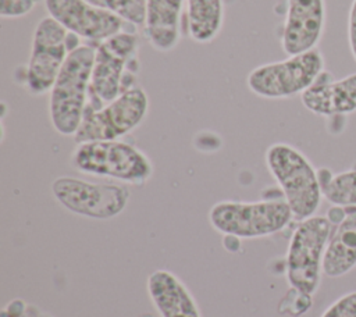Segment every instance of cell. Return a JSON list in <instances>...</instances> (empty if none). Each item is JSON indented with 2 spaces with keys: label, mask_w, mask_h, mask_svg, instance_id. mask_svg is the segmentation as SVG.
<instances>
[{
  "label": "cell",
  "mask_w": 356,
  "mask_h": 317,
  "mask_svg": "<svg viewBox=\"0 0 356 317\" xmlns=\"http://www.w3.org/2000/svg\"><path fill=\"white\" fill-rule=\"evenodd\" d=\"M138 51V35L128 31H121L95 47L86 107H102L136 86L134 82L139 70Z\"/></svg>",
  "instance_id": "cell-1"
},
{
  "label": "cell",
  "mask_w": 356,
  "mask_h": 317,
  "mask_svg": "<svg viewBox=\"0 0 356 317\" xmlns=\"http://www.w3.org/2000/svg\"><path fill=\"white\" fill-rule=\"evenodd\" d=\"M95 47L81 44L67 57L49 97V115L53 128L63 136L76 133L89 100Z\"/></svg>",
  "instance_id": "cell-2"
},
{
  "label": "cell",
  "mask_w": 356,
  "mask_h": 317,
  "mask_svg": "<svg viewBox=\"0 0 356 317\" xmlns=\"http://www.w3.org/2000/svg\"><path fill=\"white\" fill-rule=\"evenodd\" d=\"M266 165L278 184L295 220L314 216L320 207L323 190L318 172L296 147L277 142L267 147Z\"/></svg>",
  "instance_id": "cell-3"
},
{
  "label": "cell",
  "mask_w": 356,
  "mask_h": 317,
  "mask_svg": "<svg viewBox=\"0 0 356 317\" xmlns=\"http://www.w3.org/2000/svg\"><path fill=\"white\" fill-rule=\"evenodd\" d=\"M70 163L82 174L128 185L146 184L154 171L150 158L142 150L120 139L76 143Z\"/></svg>",
  "instance_id": "cell-4"
},
{
  "label": "cell",
  "mask_w": 356,
  "mask_h": 317,
  "mask_svg": "<svg viewBox=\"0 0 356 317\" xmlns=\"http://www.w3.org/2000/svg\"><path fill=\"white\" fill-rule=\"evenodd\" d=\"M292 218V211L285 199L221 200L209 210L210 225L217 232L236 239H254L277 234Z\"/></svg>",
  "instance_id": "cell-5"
},
{
  "label": "cell",
  "mask_w": 356,
  "mask_h": 317,
  "mask_svg": "<svg viewBox=\"0 0 356 317\" xmlns=\"http://www.w3.org/2000/svg\"><path fill=\"white\" fill-rule=\"evenodd\" d=\"M331 231L332 222L327 217L312 216L299 221L285 257L286 281L292 289L309 296L317 292Z\"/></svg>",
  "instance_id": "cell-6"
},
{
  "label": "cell",
  "mask_w": 356,
  "mask_h": 317,
  "mask_svg": "<svg viewBox=\"0 0 356 317\" xmlns=\"http://www.w3.org/2000/svg\"><path fill=\"white\" fill-rule=\"evenodd\" d=\"M323 71L324 57L316 47L253 68L246 78V85L259 97L286 99L302 95L317 81Z\"/></svg>",
  "instance_id": "cell-7"
},
{
  "label": "cell",
  "mask_w": 356,
  "mask_h": 317,
  "mask_svg": "<svg viewBox=\"0 0 356 317\" xmlns=\"http://www.w3.org/2000/svg\"><path fill=\"white\" fill-rule=\"evenodd\" d=\"M147 111V93L140 86H134L102 107H86L74 140L82 143L120 139L138 128Z\"/></svg>",
  "instance_id": "cell-8"
},
{
  "label": "cell",
  "mask_w": 356,
  "mask_h": 317,
  "mask_svg": "<svg viewBox=\"0 0 356 317\" xmlns=\"http://www.w3.org/2000/svg\"><path fill=\"white\" fill-rule=\"evenodd\" d=\"M75 36L50 15L38 22L25 72V86L31 95L50 93L67 57L74 50L70 43Z\"/></svg>",
  "instance_id": "cell-9"
},
{
  "label": "cell",
  "mask_w": 356,
  "mask_h": 317,
  "mask_svg": "<svg viewBox=\"0 0 356 317\" xmlns=\"http://www.w3.org/2000/svg\"><path fill=\"white\" fill-rule=\"evenodd\" d=\"M54 199L68 211L93 220H108L122 213L129 202L128 186L58 177L51 182Z\"/></svg>",
  "instance_id": "cell-10"
},
{
  "label": "cell",
  "mask_w": 356,
  "mask_h": 317,
  "mask_svg": "<svg viewBox=\"0 0 356 317\" xmlns=\"http://www.w3.org/2000/svg\"><path fill=\"white\" fill-rule=\"evenodd\" d=\"M47 14L70 33L92 42H103L124 31L127 24L110 11L86 0H44Z\"/></svg>",
  "instance_id": "cell-11"
},
{
  "label": "cell",
  "mask_w": 356,
  "mask_h": 317,
  "mask_svg": "<svg viewBox=\"0 0 356 317\" xmlns=\"http://www.w3.org/2000/svg\"><path fill=\"white\" fill-rule=\"evenodd\" d=\"M325 28L324 0H286L281 47L286 56L316 49Z\"/></svg>",
  "instance_id": "cell-12"
},
{
  "label": "cell",
  "mask_w": 356,
  "mask_h": 317,
  "mask_svg": "<svg viewBox=\"0 0 356 317\" xmlns=\"http://www.w3.org/2000/svg\"><path fill=\"white\" fill-rule=\"evenodd\" d=\"M302 104L317 115L332 117L356 111V72L332 79L321 72L317 81L300 95Z\"/></svg>",
  "instance_id": "cell-13"
},
{
  "label": "cell",
  "mask_w": 356,
  "mask_h": 317,
  "mask_svg": "<svg viewBox=\"0 0 356 317\" xmlns=\"http://www.w3.org/2000/svg\"><path fill=\"white\" fill-rule=\"evenodd\" d=\"M146 289L160 317H202L193 295L174 273L154 270L147 277Z\"/></svg>",
  "instance_id": "cell-14"
},
{
  "label": "cell",
  "mask_w": 356,
  "mask_h": 317,
  "mask_svg": "<svg viewBox=\"0 0 356 317\" xmlns=\"http://www.w3.org/2000/svg\"><path fill=\"white\" fill-rule=\"evenodd\" d=\"M185 0H146L143 35L161 53L171 51L181 38V13Z\"/></svg>",
  "instance_id": "cell-15"
},
{
  "label": "cell",
  "mask_w": 356,
  "mask_h": 317,
  "mask_svg": "<svg viewBox=\"0 0 356 317\" xmlns=\"http://www.w3.org/2000/svg\"><path fill=\"white\" fill-rule=\"evenodd\" d=\"M356 267V207L332 224V231L323 259V273L338 278Z\"/></svg>",
  "instance_id": "cell-16"
},
{
  "label": "cell",
  "mask_w": 356,
  "mask_h": 317,
  "mask_svg": "<svg viewBox=\"0 0 356 317\" xmlns=\"http://www.w3.org/2000/svg\"><path fill=\"white\" fill-rule=\"evenodd\" d=\"M188 33L196 43L213 42L224 24V0H185Z\"/></svg>",
  "instance_id": "cell-17"
},
{
  "label": "cell",
  "mask_w": 356,
  "mask_h": 317,
  "mask_svg": "<svg viewBox=\"0 0 356 317\" xmlns=\"http://www.w3.org/2000/svg\"><path fill=\"white\" fill-rule=\"evenodd\" d=\"M323 197L331 204L341 207H356V170L342 171L331 175L327 171V177L318 172Z\"/></svg>",
  "instance_id": "cell-18"
},
{
  "label": "cell",
  "mask_w": 356,
  "mask_h": 317,
  "mask_svg": "<svg viewBox=\"0 0 356 317\" xmlns=\"http://www.w3.org/2000/svg\"><path fill=\"white\" fill-rule=\"evenodd\" d=\"M90 4L113 13L134 26H143L146 0H86Z\"/></svg>",
  "instance_id": "cell-19"
},
{
  "label": "cell",
  "mask_w": 356,
  "mask_h": 317,
  "mask_svg": "<svg viewBox=\"0 0 356 317\" xmlns=\"http://www.w3.org/2000/svg\"><path fill=\"white\" fill-rule=\"evenodd\" d=\"M320 317H356V291L338 298Z\"/></svg>",
  "instance_id": "cell-20"
},
{
  "label": "cell",
  "mask_w": 356,
  "mask_h": 317,
  "mask_svg": "<svg viewBox=\"0 0 356 317\" xmlns=\"http://www.w3.org/2000/svg\"><path fill=\"white\" fill-rule=\"evenodd\" d=\"M36 0H0V15L3 18L24 17L33 10Z\"/></svg>",
  "instance_id": "cell-21"
},
{
  "label": "cell",
  "mask_w": 356,
  "mask_h": 317,
  "mask_svg": "<svg viewBox=\"0 0 356 317\" xmlns=\"http://www.w3.org/2000/svg\"><path fill=\"white\" fill-rule=\"evenodd\" d=\"M348 42L350 53L356 61V0L352 1L348 15Z\"/></svg>",
  "instance_id": "cell-22"
}]
</instances>
